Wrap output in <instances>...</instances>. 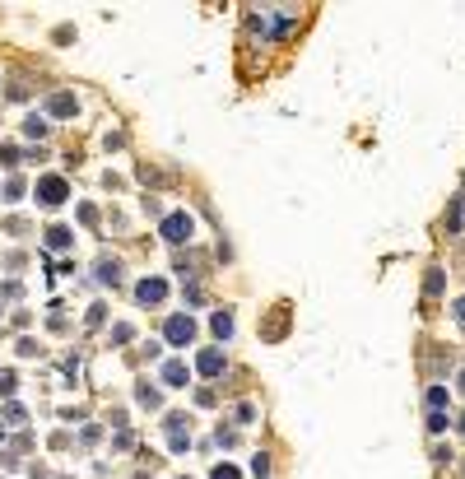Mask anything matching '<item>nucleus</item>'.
<instances>
[{"label":"nucleus","instance_id":"obj_1","mask_svg":"<svg viewBox=\"0 0 465 479\" xmlns=\"http://www.w3.org/2000/svg\"><path fill=\"white\" fill-rule=\"evenodd\" d=\"M163 340L172 349H187L191 340H196V321H191L187 312H177V317H167V326H163Z\"/></svg>","mask_w":465,"mask_h":479},{"label":"nucleus","instance_id":"obj_2","mask_svg":"<svg viewBox=\"0 0 465 479\" xmlns=\"http://www.w3.org/2000/svg\"><path fill=\"white\" fill-rule=\"evenodd\" d=\"M158 233H163L167 242H191V233H196V223H191V214H187V210H177V214H163V223H158Z\"/></svg>","mask_w":465,"mask_h":479},{"label":"nucleus","instance_id":"obj_3","mask_svg":"<svg viewBox=\"0 0 465 479\" xmlns=\"http://www.w3.org/2000/svg\"><path fill=\"white\" fill-rule=\"evenodd\" d=\"M70 196V187H66V177H37V201L47 205V210H56V205Z\"/></svg>","mask_w":465,"mask_h":479},{"label":"nucleus","instance_id":"obj_4","mask_svg":"<svg viewBox=\"0 0 465 479\" xmlns=\"http://www.w3.org/2000/svg\"><path fill=\"white\" fill-rule=\"evenodd\" d=\"M196 368L205 372V377H219V372L228 368V358H223V349H200V358H196Z\"/></svg>","mask_w":465,"mask_h":479},{"label":"nucleus","instance_id":"obj_5","mask_svg":"<svg viewBox=\"0 0 465 479\" xmlns=\"http://www.w3.org/2000/svg\"><path fill=\"white\" fill-rule=\"evenodd\" d=\"M135 298H140L144 307H149V302H163L167 298V284H163V279H140V284H135Z\"/></svg>","mask_w":465,"mask_h":479},{"label":"nucleus","instance_id":"obj_6","mask_svg":"<svg viewBox=\"0 0 465 479\" xmlns=\"http://www.w3.org/2000/svg\"><path fill=\"white\" fill-rule=\"evenodd\" d=\"M158 377H163V386H187V382H191V368L182 363V358H167Z\"/></svg>","mask_w":465,"mask_h":479},{"label":"nucleus","instance_id":"obj_7","mask_svg":"<svg viewBox=\"0 0 465 479\" xmlns=\"http://www.w3.org/2000/svg\"><path fill=\"white\" fill-rule=\"evenodd\" d=\"M47 247H52V252H66V247H75V233H70L66 223H52V228H47Z\"/></svg>","mask_w":465,"mask_h":479},{"label":"nucleus","instance_id":"obj_8","mask_svg":"<svg viewBox=\"0 0 465 479\" xmlns=\"http://www.w3.org/2000/svg\"><path fill=\"white\" fill-rule=\"evenodd\" d=\"M47 112H52V117H75V112H79V102H75V93H52Z\"/></svg>","mask_w":465,"mask_h":479},{"label":"nucleus","instance_id":"obj_9","mask_svg":"<svg viewBox=\"0 0 465 479\" xmlns=\"http://www.w3.org/2000/svg\"><path fill=\"white\" fill-rule=\"evenodd\" d=\"M98 279L102 284H122V266L117 261H98Z\"/></svg>","mask_w":465,"mask_h":479},{"label":"nucleus","instance_id":"obj_10","mask_svg":"<svg viewBox=\"0 0 465 479\" xmlns=\"http://www.w3.org/2000/svg\"><path fill=\"white\" fill-rule=\"evenodd\" d=\"M214 335H219V340H228V335H232V312H214Z\"/></svg>","mask_w":465,"mask_h":479},{"label":"nucleus","instance_id":"obj_11","mask_svg":"<svg viewBox=\"0 0 465 479\" xmlns=\"http://www.w3.org/2000/svg\"><path fill=\"white\" fill-rule=\"evenodd\" d=\"M447 428H452L447 410H428V433H447Z\"/></svg>","mask_w":465,"mask_h":479},{"label":"nucleus","instance_id":"obj_12","mask_svg":"<svg viewBox=\"0 0 465 479\" xmlns=\"http://www.w3.org/2000/svg\"><path fill=\"white\" fill-rule=\"evenodd\" d=\"M23 135H33V140H42V135H47V122L37 117V112L28 117V122H23Z\"/></svg>","mask_w":465,"mask_h":479},{"label":"nucleus","instance_id":"obj_13","mask_svg":"<svg viewBox=\"0 0 465 479\" xmlns=\"http://www.w3.org/2000/svg\"><path fill=\"white\" fill-rule=\"evenodd\" d=\"M135 396H140V405H149V410L158 405V391L149 386V382H140V386H135Z\"/></svg>","mask_w":465,"mask_h":479},{"label":"nucleus","instance_id":"obj_14","mask_svg":"<svg viewBox=\"0 0 465 479\" xmlns=\"http://www.w3.org/2000/svg\"><path fill=\"white\" fill-rule=\"evenodd\" d=\"M0 201H10V205H14V201H23V182H19V177H10V182H5V196H0Z\"/></svg>","mask_w":465,"mask_h":479},{"label":"nucleus","instance_id":"obj_15","mask_svg":"<svg viewBox=\"0 0 465 479\" xmlns=\"http://www.w3.org/2000/svg\"><path fill=\"white\" fill-rule=\"evenodd\" d=\"M252 475H256V479L270 475V456H266V451H256V456H252Z\"/></svg>","mask_w":465,"mask_h":479},{"label":"nucleus","instance_id":"obj_16","mask_svg":"<svg viewBox=\"0 0 465 479\" xmlns=\"http://www.w3.org/2000/svg\"><path fill=\"white\" fill-rule=\"evenodd\" d=\"M447 405V386H428V410H442Z\"/></svg>","mask_w":465,"mask_h":479},{"label":"nucleus","instance_id":"obj_17","mask_svg":"<svg viewBox=\"0 0 465 479\" xmlns=\"http://www.w3.org/2000/svg\"><path fill=\"white\" fill-rule=\"evenodd\" d=\"M210 479H242V470H237V466H214Z\"/></svg>","mask_w":465,"mask_h":479},{"label":"nucleus","instance_id":"obj_18","mask_svg":"<svg viewBox=\"0 0 465 479\" xmlns=\"http://www.w3.org/2000/svg\"><path fill=\"white\" fill-rule=\"evenodd\" d=\"M14 386H19V377L14 372H0V396H14Z\"/></svg>","mask_w":465,"mask_h":479},{"label":"nucleus","instance_id":"obj_19","mask_svg":"<svg viewBox=\"0 0 465 479\" xmlns=\"http://www.w3.org/2000/svg\"><path fill=\"white\" fill-rule=\"evenodd\" d=\"M0 163L14 167V163H19V149H14V145H0Z\"/></svg>","mask_w":465,"mask_h":479},{"label":"nucleus","instance_id":"obj_20","mask_svg":"<svg viewBox=\"0 0 465 479\" xmlns=\"http://www.w3.org/2000/svg\"><path fill=\"white\" fill-rule=\"evenodd\" d=\"M5 424H23V405H5Z\"/></svg>","mask_w":465,"mask_h":479},{"label":"nucleus","instance_id":"obj_21","mask_svg":"<svg viewBox=\"0 0 465 479\" xmlns=\"http://www.w3.org/2000/svg\"><path fill=\"white\" fill-rule=\"evenodd\" d=\"M456 321H461V326H465V298H461V302H456Z\"/></svg>","mask_w":465,"mask_h":479},{"label":"nucleus","instance_id":"obj_22","mask_svg":"<svg viewBox=\"0 0 465 479\" xmlns=\"http://www.w3.org/2000/svg\"><path fill=\"white\" fill-rule=\"evenodd\" d=\"M461 437H465V414H461Z\"/></svg>","mask_w":465,"mask_h":479},{"label":"nucleus","instance_id":"obj_23","mask_svg":"<svg viewBox=\"0 0 465 479\" xmlns=\"http://www.w3.org/2000/svg\"><path fill=\"white\" fill-rule=\"evenodd\" d=\"M461 391H465V368H461Z\"/></svg>","mask_w":465,"mask_h":479}]
</instances>
